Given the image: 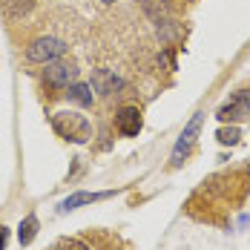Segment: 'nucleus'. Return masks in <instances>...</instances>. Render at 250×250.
<instances>
[{
	"instance_id": "obj_7",
	"label": "nucleus",
	"mask_w": 250,
	"mask_h": 250,
	"mask_svg": "<svg viewBox=\"0 0 250 250\" xmlns=\"http://www.w3.org/2000/svg\"><path fill=\"white\" fill-rule=\"evenodd\" d=\"M115 126H118V132L126 135V138L138 135L141 132V109L138 106H121L118 115H115Z\"/></svg>"
},
{
	"instance_id": "obj_4",
	"label": "nucleus",
	"mask_w": 250,
	"mask_h": 250,
	"mask_svg": "<svg viewBox=\"0 0 250 250\" xmlns=\"http://www.w3.org/2000/svg\"><path fill=\"white\" fill-rule=\"evenodd\" d=\"M216 118L219 121H248L250 118V89H239L225 106H219Z\"/></svg>"
},
{
	"instance_id": "obj_14",
	"label": "nucleus",
	"mask_w": 250,
	"mask_h": 250,
	"mask_svg": "<svg viewBox=\"0 0 250 250\" xmlns=\"http://www.w3.org/2000/svg\"><path fill=\"white\" fill-rule=\"evenodd\" d=\"M52 250H89V248H86L83 242H78V239H61Z\"/></svg>"
},
{
	"instance_id": "obj_2",
	"label": "nucleus",
	"mask_w": 250,
	"mask_h": 250,
	"mask_svg": "<svg viewBox=\"0 0 250 250\" xmlns=\"http://www.w3.org/2000/svg\"><path fill=\"white\" fill-rule=\"evenodd\" d=\"M144 12L150 15V21L155 23L158 35L164 41H173L178 35V26L173 21V12H170V3L167 0H144Z\"/></svg>"
},
{
	"instance_id": "obj_8",
	"label": "nucleus",
	"mask_w": 250,
	"mask_h": 250,
	"mask_svg": "<svg viewBox=\"0 0 250 250\" xmlns=\"http://www.w3.org/2000/svg\"><path fill=\"white\" fill-rule=\"evenodd\" d=\"M124 86V81L118 75H112V72H106V69H98L95 75H92V89L101 92V95H112V92H118Z\"/></svg>"
},
{
	"instance_id": "obj_11",
	"label": "nucleus",
	"mask_w": 250,
	"mask_h": 250,
	"mask_svg": "<svg viewBox=\"0 0 250 250\" xmlns=\"http://www.w3.org/2000/svg\"><path fill=\"white\" fill-rule=\"evenodd\" d=\"M69 98L75 101V104H81V106H92L95 95H92V86H86V83H72V86H69Z\"/></svg>"
},
{
	"instance_id": "obj_5",
	"label": "nucleus",
	"mask_w": 250,
	"mask_h": 250,
	"mask_svg": "<svg viewBox=\"0 0 250 250\" xmlns=\"http://www.w3.org/2000/svg\"><path fill=\"white\" fill-rule=\"evenodd\" d=\"M199 129H201V112H196V115L190 118V124L184 126V132H181L178 144H175V150H173V167H181V164H184V158H187V155H190V150H193V141H196Z\"/></svg>"
},
{
	"instance_id": "obj_15",
	"label": "nucleus",
	"mask_w": 250,
	"mask_h": 250,
	"mask_svg": "<svg viewBox=\"0 0 250 250\" xmlns=\"http://www.w3.org/2000/svg\"><path fill=\"white\" fill-rule=\"evenodd\" d=\"M6 242H9V230L0 225V250H6Z\"/></svg>"
},
{
	"instance_id": "obj_12",
	"label": "nucleus",
	"mask_w": 250,
	"mask_h": 250,
	"mask_svg": "<svg viewBox=\"0 0 250 250\" xmlns=\"http://www.w3.org/2000/svg\"><path fill=\"white\" fill-rule=\"evenodd\" d=\"M216 138H219V144H225V147H233V144H239L242 132H239V126H222V129L216 132Z\"/></svg>"
},
{
	"instance_id": "obj_13",
	"label": "nucleus",
	"mask_w": 250,
	"mask_h": 250,
	"mask_svg": "<svg viewBox=\"0 0 250 250\" xmlns=\"http://www.w3.org/2000/svg\"><path fill=\"white\" fill-rule=\"evenodd\" d=\"M29 9H32V0H12V3H9V15H12V18H21Z\"/></svg>"
},
{
	"instance_id": "obj_6",
	"label": "nucleus",
	"mask_w": 250,
	"mask_h": 250,
	"mask_svg": "<svg viewBox=\"0 0 250 250\" xmlns=\"http://www.w3.org/2000/svg\"><path fill=\"white\" fill-rule=\"evenodd\" d=\"M75 78H78L75 63H49V69L43 72V81H46V86H52V89L69 86Z\"/></svg>"
},
{
	"instance_id": "obj_16",
	"label": "nucleus",
	"mask_w": 250,
	"mask_h": 250,
	"mask_svg": "<svg viewBox=\"0 0 250 250\" xmlns=\"http://www.w3.org/2000/svg\"><path fill=\"white\" fill-rule=\"evenodd\" d=\"M104 3H115V0H104Z\"/></svg>"
},
{
	"instance_id": "obj_3",
	"label": "nucleus",
	"mask_w": 250,
	"mask_h": 250,
	"mask_svg": "<svg viewBox=\"0 0 250 250\" xmlns=\"http://www.w3.org/2000/svg\"><path fill=\"white\" fill-rule=\"evenodd\" d=\"M63 52H66V43L58 41V38H35L26 46V61H32V63H55Z\"/></svg>"
},
{
	"instance_id": "obj_1",
	"label": "nucleus",
	"mask_w": 250,
	"mask_h": 250,
	"mask_svg": "<svg viewBox=\"0 0 250 250\" xmlns=\"http://www.w3.org/2000/svg\"><path fill=\"white\" fill-rule=\"evenodd\" d=\"M52 126H55V132L61 138L75 141V144H86L89 135H92L89 121L83 115H78V112H58V115H52Z\"/></svg>"
},
{
	"instance_id": "obj_10",
	"label": "nucleus",
	"mask_w": 250,
	"mask_h": 250,
	"mask_svg": "<svg viewBox=\"0 0 250 250\" xmlns=\"http://www.w3.org/2000/svg\"><path fill=\"white\" fill-rule=\"evenodd\" d=\"M38 216L35 213H29L23 222H21V227H18V239H21V245H32L35 242V236H38Z\"/></svg>"
},
{
	"instance_id": "obj_9",
	"label": "nucleus",
	"mask_w": 250,
	"mask_h": 250,
	"mask_svg": "<svg viewBox=\"0 0 250 250\" xmlns=\"http://www.w3.org/2000/svg\"><path fill=\"white\" fill-rule=\"evenodd\" d=\"M112 193L106 190V193H75V196H69V199L61 201V213H69V210H78V207H83V204H95L101 199H109Z\"/></svg>"
}]
</instances>
